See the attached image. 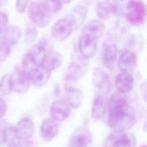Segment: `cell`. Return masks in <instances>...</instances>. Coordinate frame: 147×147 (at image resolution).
<instances>
[{
	"instance_id": "cell-1",
	"label": "cell",
	"mask_w": 147,
	"mask_h": 147,
	"mask_svg": "<svg viewBox=\"0 0 147 147\" xmlns=\"http://www.w3.org/2000/svg\"><path fill=\"white\" fill-rule=\"evenodd\" d=\"M136 122V113L127 96L118 92L114 93L109 103V126L115 131H127L134 126Z\"/></svg>"
},
{
	"instance_id": "cell-2",
	"label": "cell",
	"mask_w": 147,
	"mask_h": 147,
	"mask_svg": "<svg viewBox=\"0 0 147 147\" xmlns=\"http://www.w3.org/2000/svg\"><path fill=\"white\" fill-rule=\"evenodd\" d=\"M51 47L52 44L48 38H40L24 56L21 69L28 72L34 67L41 65L45 55L51 51Z\"/></svg>"
},
{
	"instance_id": "cell-3",
	"label": "cell",
	"mask_w": 147,
	"mask_h": 147,
	"mask_svg": "<svg viewBox=\"0 0 147 147\" xmlns=\"http://www.w3.org/2000/svg\"><path fill=\"white\" fill-rule=\"evenodd\" d=\"M28 14L34 25L44 28L50 22L53 13L47 1H34L30 2L28 5Z\"/></svg>"
},
{
	"instance_id": "cell-4",
	"label": "cell",
	"mask_w": 147,
	"mask_h": 147,
	"mask_svg": "<svg viewBox=\"0 0 147 147\" xmlns=\"http://www.w3.org/2000/svg\"><path fill=\"white\" fill-rule=\"evenodd\" d=\"M146 16V7L143 1L132 0L127 2L125 16L127 21L131 25L134 26L142 25L145 21Z\"/></svg>"
},
{
	"instance_id": "cell-5",
	"label": "cell",
	"mask_w": 147,
	"mask_h": 147,
	"mask_svg": "<svg viewBox=\"0 0 147 147\" xmlns=\"http://www.w3.org/2000/svg\"><path fill=\"white\" fill-rule=\"evenodd\" d=\"M136 144L134 134L127 131H113L105 141V147H136Z\"/></svg>"
},
{
	"instance_id": "cell-6",
	"label": "cell",
	"mask_w": 147,
	"mask_h": 147,
	"mask_svg": "<svg viewBox=\"0 0 147 147\" xmlns=\"http://www.w3.org/2000/svg\"><path fill=\"white\" fill-rule=\"evenodd\" d=\"M88 60L80 56L74 60L68 66L65 71V81L72 83L82 79L87 71Z\"/></svg>"
},
{
	"instance_id": "cell-7",
	"label": "cell",
	"mask_w": 147,
	"mask_h": 147,
	"mask_svg": "<svg viewBox=\"0 0 147 147\" xmlns=\"http://www.w3.org/2000/svg\"><path fill=\"white\" fill-rule=\"evenodd\" d=\"M13 132L14 136L20 140H29L34 133V122L29 118H22L13 128Z\"/></svg>"
},
{
	"instance_id": "cell-8",
	"label": "cell",
	"mask_w": 147,
	"mask_h": 147,
	"mask_svg": "<svg viewBox=\"0 0 147 147\" xmlns=\"http://www.w3.org/2000/svg\"><path fill=\"white\" fill-rule=\"evenodd\" d=\"M92 81L96 89L103 94H107L111 88V82L108 74L102 68H94Z\"/></svg>"
},
{
	"instance_id": "cell-9",
	"label": "cell",
	"mask_w": 147,
	"mask_h": 147,
	"mask_svg": "<svg viewBox=\"0 0 147 147\" xmlns=\"http://www.w3.org/2000/svg\"><path fill=\"white\" fill-rule=\"evenodd\" d=\"M13 91L18 94H24L28 91L31 83L27 74L21 69H16L10 75Z\"/></svg>"
},
{
	"instance_id": "cell-10",
	"label": "cell",
	"mask_w": 147,
	"mask_h": 147,
	"mask_svg": "<svg viewBox=\"0 0 147 147\" xmlns=\"http://www.w3.org/2000/svg\"><path fill=\"white\" fill-rule=\"evenodd\" d=\"M75 29L68 21L64 17L57 20L51 28V34L58 41H63L67 38Z\"/></svg>"
},
{
	"instance_id": "cell-11",
	"label": "cell",
	"mask_w": 147,
	"mask_h": 147,
	"mask_svg": "<svg viewBox=\"0 0 147 147\" xmlns=\"http://www.w3.org/2000/svg\"><path fill=\"white\" fill-rule=\"evenodd\" d=\"M92 134L86 127H78L69 139L70 147H87L92 142Z\"/></svg>"
},
{
	"instance_id": "cell-12",
	"label": "cell",
	"mask_w": 147,
	"mask_h": 147,
	"mask_svg": "<svg viewBox=\"0 0 147 147\" xmlns=\"http://www.w3.org/2000/svg\"><path fill=\"white\" fill-rule=\"evenodd\" d=\"M49 111L52 119L56 122H62L68 118L71 109L66 101L56 100L52 103Z\"/></svg>"
},
{
	"instance_id": "cell-13",
	"label": "cell",
	"mask_w": 147,
	"mask_h": 147,
	"mask_svg": "<svg viewBox=\"0 0 147 147\" xmlns=\"http://www.w3.org/2000/svg\"><path fill=\"white\" fill-rule=\"evenodd\" d=\"M119 10V3L117 1H101L96 6V13L101 19L106 20L118 14Z\"/></svg>"
},
{
	"instance_id": "cell-14",
	"label": "cell",
	"mask_w": 147,
	"mask_h": 147,
	"mask_svg": "<svg viewBox=\"0 0 147 147\" xmlns=\"http://www.w3.org/2000/svg\"><path fill=\"white\" fill-rule=\"evenodd\" d=\"M97 41L94 38L82 34L78 41V48L81 56L88 60L93 57L96 51Z\"/></svg>"
},
{
	"instance_id": "cell-15",
	"label": "cell",
	"mask_w": 147,
	"mask_h": 147,
	"mask_svg": "<svg viewBox=\"0 0 147 147\" xmlns=\"http://www.w3.org/2000/svg\"><path fill=\"white\" fill-rule=\"evenodd\" d=\"M26 73L29 78L30 83L36 87L44 86L51 77V72L44 69L41 65L36 66Z\"/></svg>"
},
{
	"instance_id": "cell-16",
	"label": "cell",
	"mask_w": 147,
	"mask_h": 147,
	"mask_svg": "<svg viewBox=\"0 0 147 147\" xmlns=\"http://www.w3.org/2000/svg\"><path fill=\"white\" fill-rule=\"evenodd\" d=\"M105 26L103 22L99 20H91L84 25L82 34L91 37L96 41L102 36L104 33Z\"/></svg>"
},
{
	"instance_id": "cell-17",
	"label": "cell",
	"mask_w": 147,
	"mask_h": 147,
	"mask_svg": "<svg viewBox=\"0 0 147 147\" xmlns=\"http://www.w3.org/2000/svg\"><path fill=\"white\" fill-rule=\"evenodd\" d=\"M134 78L130 72H120L115 78V86L118 92L126 94L129 92L133 86Z\"/></svg>"
},
{
	"instance_id": "cell-18",
	"label": "cell",
	"mask_w": 147,
	"mask_h": 147,
	"mask_svg": "<svg viewBox=\"0 0 147 147\" xmlns=\"http://www.w3.org/2000/svg\"><path fill=\"white\" fill-rule=\"evenodd\" d=\"M87 14V10L86 7L79 4L75 5L65 17L71 22L75 30L84 22Z\"/></svg>"
},
{
	"instance_id": "cell-19",
	"label": "cell",
	"mask_w": 147,
	"mask_h": 147,
	"mask_svg": "<svg viewBox=\"0 0 147 147\" xmlns=\"http://www.w3.org/2000/svg\"><path fill=\"white\" fill-rule=\"evenodd\" d=\"M59 127V125L52 119H46L44 120L40 127V133L46 141L52 140L57 134Z\"/></svg>"
},
{
	"instance_id": "cell-20",
	"label": "cell",
	"mask_w": 147,
	"mask_h": 147,
	"mask_svg": "<svg viewBox=\"0 0 147 147\" xmlns=\"http://www.w3.org/2000/svg\"><path fill=\"white\" fill-rule=\"evenodd\" d=\"M63 59V56L61 53L51 51L44 57L41 66L46 71L51 72L62 64Z\"/></svg>"
},
{
	"instance_id": "cell-21",
	"label": "cell",
	"mask_w": 147,
	"mask_h": 147,
	"mask_svg": "<svg viewBox=\"0 0 147 147\" xmlns=\"http://www.w3.org/2000/svg\"><path fill=\"white\" fill-rule=\"evenodd\" d=\"M137 57L135 53L130 51L123 52L118 60V66L122 72H130L135 68Z\"/></svg>"
},
{
	"instance_id": "cell-22",
	"label": "cell",
	"mask_w": 147,
	"mask_h": 147,
	"mask_svg": "<svg viewBox=\"0 0 147 147\" xmlns=\"http://www.w3.org/2000/svg\"><path fill=\"white\" fill-rule=\"evenodd\" d=\"M118 54V49L114 44L106 45L103 50L101 59L103 65L108 69H113Z\"/></svg>"
},
{
	"instance_id": "cell-23",
	"label": "cell",
	"mask_w": 147,
	"mask_h": 147,
	"mask_svg": "<svg viewBox=\"0 0 147 147\" xmlns=\"http://www.w3.org/2000/svg\"><path fill=\"white\" fill-rule=\"evenodd\" d=\"M22 35V30L20 27L15 25L10 26L2 33L1 37L11 47L16 45L20 41Z\"/></svg>"
},
{
	"instance_id": "cell-24",
	"label": "cell",
	"mask_w": 147,
	"mask_h": 147,
	"mask_svg": "<svg viewBox=\"0 0 147 147\" xmlns=\"http://www.w3.org/2000/svg\"><path fill=\"white\" fill-rule=\"evenodd\" d=\"M65 96L67 102L70 107L78 109L81 105L83 93L80 89L76 87H68L65 89Z\"/></svg>"
},
{
	"instance_id": "cell-25",
	"label": "cell",
	"mask_w": 147,
	"mask_h": 147,
	"mask_svg": "<svg viewBox=\"0 0 147 147\" xmlns=\"http://www.w3.org/2000/svg\"><path fill=\"white\" fill-rule=\"evenodd\" d=\"M106 112V102L103 96L98 95L95 98L91 109V115L95 120L101 119Z\"/></svg>"
},
{
	"instance_id": "cell-26",
	"label": "cell",
	"mask_w": 147,
	"mask_h": 147,
	"mask_svg": "<svg viewBox=\"0 0 147 147\" xmlns=\"http://www.w3.org/2000/svg\"><path fill=\"white\" fill-rule=\"evenodd\" d=\"M13 91L10 75H3L0 80V96L9 95Z\"/></svg>"
},
{
	"instance_id": "cell-27",
	"label": "cell",
	"mask_w": 147,
	"mask_h": 147,
	"mask_svg": "<svg viewBox=\"0 0 147 147\" xmlns=\"http://www.w3.org/2000/svg\"><path fill=\"white\" fill-rule=\"evenodd\" d=\"M38 35L37 30L31 25H28L25 30V42L28 45L32 44L36 39Z\"/></svg>"
},
{
	"instance_id": "cell-28",
	"label": "cell",
	"mask_w": 147,
	"mask_h": 147,
	"mask_svg": "<svg viewBox=\"0 0 147 147\" xmlns=\"http://www.w3.org/2000/svg\"><path fill=\"white\" fill-rule=\"evenodd\" d=\"M11 52V47L0 37V62L5 60Z\"/></svg>"
},
{
	"instance_id": "cell-29",
	"label": "cell",
	"mask_w": 147,
	"mask_h": 147,
	"mask_svg": "<svg viewBox=\"0 0 147 147\" xmlns=\"http://www.w3.org/2000/svg\"><path fill=\"white\" fill-rule=\"evenodd\" d=\"M10 127L5 123H0V145L5 144L8 140Z\"/></svg>"
},
{
	"instance_id": "cell-30",
	"label": "cell",
	"mask_w": 147,
	"mask_h": 147,
	"mask_svg": "<svg viewBox=\"0 0 147 147\" xmlns=\"http://www.w3.org/2000/svg\"><path fill=\"white\" fill-rule=\"evenodd\" d=\"M48 5L53 13L59 11L62 7L64 1H47Z\"/></svg>"
},
{
	"instance_id": "cell-31",
	"label": "cell",
	"mask_w": 147,
	"mask_h": 147,
	"mask_svg": "<svg viewBox=\"0 0 147 147\" xmlns=\"http://www.w3.org/2000/svg\"><path fill=\"white\" fill-rule=\"evenodd\" d=\"M8 16L6 13L0 11V34L6 29L8 24Z\"/></svg>"
},
{
	"instance_id": "cell-32",
	"label": "cell",
	"mask_w": 147,
	"mask_h": 147,
	"mask_svg": "<svg viewBox=\"0 0 147 147\" xmlns=\"http://www.w3.org/2000/svg\"><path fill=\"white\" fill-rule=\"evenodd\" d=\"M29 1H17L16 3V10L19 13H23L28 7Z\"/></svg>"
},
{
	"instance_id": "cell-33",
	"label": "cell",
	"mask_w": 147,
	"mask_h": 147,
	"mask_svg": "<svg viewBox=\"0 0 147 147\" xmlns=\"http://www.w3.org/2000/svg\"><path fill=\"white\" fill-rule=\"evenodd\" d=\"M6 111V105L3 99L0 96V119L5 115Z\"/></svg>"
},
{
	"instance_id": "cell-34",
	"label": "cell",
	"mask_w": 147,
	"mask_h": 147,
	"mask_svg": "<svg viewBox=\"0 0 147 147\" xmlns=\"http://www.w3.org/2000/svg\"><path fill=\"white\" fill-rule=\"evenodd\" d=\"M18 147H34L33 143L30 140L20 141Z\"/></svg>"
},
{
	"instance_id": "cell-35",
	"label": "cell",
	"mask_w": 147,
	"mask_h": 147,
	"mask_svg": "<svg viewBox=\"0 0 147 147\" xmlns=\"http://www.w3.org/2000/svg\"><path fill=\"white\" fill-rule=\"evenodd\" d=\"M60 94V88L57 84L55 85V87L53 88V94L55 96H58Z\"/></svg>"
},
{
	"instance_id": "cell-36",
	"label": "cell",
	"mask_w": 147,
	"mask_h": 147,
	"mask_svg": "<svg viewBox=\"0 0 147 147\" xmlns=\"http://www.w3.org/2000/svg\"><path fill=\"white\" fill-rule=\"evenodd\" d=\"M6 2H7L6 1H0V7L3 5H5Z\"/></svg>"
},
{
	"instance_id": "cell-37",
	"label": "cell",
	"mask_w": 147,
	"mask_h": 147,
	"mask_svg": "<svg viewBox=\"0 0 147 147\" xmlns=\"http://www.w3.org/2000/svg\"><path fill=\"white\" fill-rule=\"evenodd\" d=\"M140 147H146L145 145H142V146H140Z\"/></svg>"
}]
</instances>
